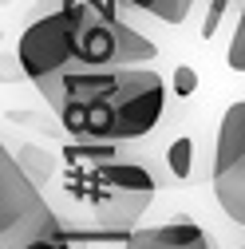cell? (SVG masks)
<instances>
[{"mask_svg": "<svg viewBox=\"0 0 245 249\" xmlns=\"http://www.w3.org/2000/svg\"><path fill=\"white\" fill-rule=\"evenodd\" d=\"M52 222L55 213L48 210V198L40 194V182L28 178L24 162L4 146L0 150V249L28 241Z\"/></svg>", "mask_w": 245, "mask_h": 249, "instance_id": "cell-3", "label": "cell"}, {"mask_svg": "<svg viewBox=\"0 0 245 249\" xmlns=\"http://www.w3.org/2000/svg\"><path fill=\"white\" fill-rule=\"evenodd\" d=\"M68 135L87 142H131L158 127L166 111V79L155 68L71 71L48 95Z\"/></svg>", "mask_w": 245, "mask_h": 249, "instance_id": "cell-2", "label": "cell"}, {"mask_svg": "<svg viewBox=\"0 0 245 249\" xmlns=\"http://www.w3.org/2000/svg\"><path fill=\"white\" fill-rule=\"evenodd\" d=\"M155 55L158 44L122 20L115 0H40L16 44L20 71L44 99L71 71L142 68Z\"/></svg>", "mask_w": 245, "mask_h": 249, "instance_id": "cell-1", "label": "cell"}, {"mask_svg": "<svg viewBox=\"0 0 245 249\" xmlns=\"http://www.w3.org/2000/svg\"><path fill=\"white\" fill-rule=\"evenodd\" d=\"M210 190L229 222L245 226V99L229 103L218 123L213 162H210Z\"/></svg>", "mask_w": 245, "mask_h": 249, "instance_id": "cell-4", "label": "cell"}, {"mask_svg": "<svg viewBox=\"0 0 245 249\" xmlns=\"http://www.w3.org/2000/svg\"><path fill=\"white\" fill-rule=\"evenodd\" d=\"M119 8H131V12H146V16H155L162 24H182L190 16L194 8V0H115Z\"/></svg>", "mask_w": 245, "mask_h": 249, "instance_id": "cell-6", "label": "cell"}, {"mask_svg": "<svg viewBox=\"0 0 245 249\" xmlns=\"http://www.w3.org/2000/svg\"><path fill=\"white\" fill-rule=\"evenodd\" d=\"M127 249H222L218 237L190 217H170L162 226H142L127 237Z\"/></svg>", "mask_w": 245, "mask_h": 249, "instance_id": "cell-5", "label": "cell"}, {"mask_svg": "<svg viewBox=\"0 0 245 249\" xmlns=\"http://www.w3.org/2000/svg\"><path fill=\"white\" fill-rule=\"evenodd\" d=\"M233 4H237V16H233V28H229L226 64L233 71H245V0H233Z\"/></svg>", "mask_w": 245, "mask_h": 249, "instance_id": "cell-7", "label": "cell"}, {"mask_svg": "<svg viewBox=\"0 0 245 249\" xmlns=\"http://www.w3.org/2000/svg\"><path fill=\"white\" fill-rule=\"evenodd\" d=\"M12 249H71L68 245V237H64V230H59V222H52L48 230H40V233H32L28 241H20V245H12Z\"/></svg>", "mask_w": 245, "mask_h": 249, "instance_id": "cell-8", "label": "cell"}]
</instances>
